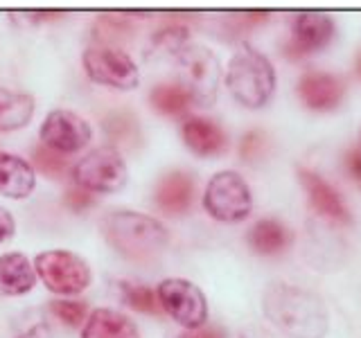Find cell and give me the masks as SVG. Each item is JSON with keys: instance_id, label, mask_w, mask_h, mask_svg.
<instances>
[{"instance_id": "cell-1", "label": "cell", "mask_w": 361, "mask_h": 338, "mask_svg": "<svg viewBox=\"0 0 361 338\" xmlns=\"http://www.w3.org/2000/svg\"><path fill=\"white\" fill-rule=\"evenodd\" d=\"M267 318L289 338H323L327 334V311L314 293L285 282H274L264 291Z\"/></svg>"}, {"instance_id": "cell-2", "label": "cell", "mask_w": 361, "mask_h": 338, "mask_svg": "<svg viewBox=\"0 0 361 338\" xmlns=\"http://www.w3.org/2000/svg\"><path fill=\"white\" fill-rule=\"evenodd\" d=\"M102 232L113 251L135 262L156 257L169 242V234L161 221L133 210L109 212L102 219Z\"/></svg>"}, {"instance_id": "cell-3", "label": "cell", "mask_w": 361, "mask_h": 338, "mask_svg": "<svg viewBox=\"0 0 361 338\" xmlns=\"http://www.w3.org/2000/svg\"><path fill=\"white\" fill-rule=\"evenodd\" d=\"M226 86L237 104L244 108H262L276 93V70L262 52L244 43L228 61Z\"/></svg>"}, {"instance_id": "cell-4", "label": "cell", "mask_w": 361, "mask_h": 338, "mask_svg": "<svg viewBox=\"0 0 361 338\" xmlns=\"http://www.w3.org/2000/svg\"><path fill=\"white\" fill-rule=\"evenodd\" d=\"M174 61L178 65V84L190 93L192 104L212 106L217 101L221 79L217 54L206 45L188 43L176 52Z\"/></svg>"}, {"instance_id": "cell-5", "label": "cell", "mask_w": 361, "mask_h": 338, "mask_svg": "<svg viewBox=\"0 0 361 338\" xmlns=\"http://www.w3.org/2000/svg\"><path fill=\"white\" fill-rule=\"evenodd\" d=\"M73 180L90 194H116L129 183V169L116 146H97L75 163Z\"/></svg>"}, {"instance_id": "cell-6", "label": "cell", "mask_w": 361, "mask_h": 338, "mask_svg": "<svg viewBox=\"0 0 361 338\" xmlns=\"http://www.w3.org/2000/svg\"><path fill=\"white\" fill-rule=\"evenodd\" d=\"M34 270L45 289L56 296H77L90 284V268L71 251H45L34 259Z\"/></svg>"}, {"instance_id": "cell-7", "label": "cell", "mask_w": 361, "mask_h": 338, "mask_svg": "<svg viewBox=\"0 0 361 338\" xmlns=\"http://www.w3.org/2000/svg\"><path fill=\"white\" fill-rule=\"evenodd\" d=\"M203 208L212 219L224 223L244 221L253 208L251 189L237 172H219L210 178L206 187Z\"/></svg>"}, {"instance_id": "cell-8", "label": "cell", "mask_w": 361, "mask_h": 338, "mask_svg": "<svg viewBox=\"0 0 361 338\" xmlns=\"http://www.w3.org/2000/svg\"><path fill=\"white\" fill-rule=\"evenodd\" d=\"M84 73L90 82L116 90H133L140 84V70L122 48L93 45L82 56Z\"/></svg>"}, {"instance_id": "cell-9", "label": "cell", "mask_w": 361, "mask_h": 338, "mask_svg": "<svg viewBox=\"0 0 361 338\" xmlns=\"http://www.w3.org/2000/svg\"><path fill=\"white\" fill-rule=\"evenodd\" d=\"M161 309L185 330H199L208 320V302L197 284L183 277H167L156 289Z\"/></svg>"}, {"instance_id": "cell-10", "label": "cell", "mask_w": 361, "mask_h": 338, "mask_svg": "<svg viewBox=\"0 0 361 338\" xmlns=\"http://www.w3.org/2000/svg\"><path fill=\"white\" fill-rule=\"evenodd\" d=\"M39 135H41V142L48 146V149L71 156V154H79L90 142L93 129H90V124L84 118H79L77 113L56 108L48 113V118L43 120Z\"/></svg>"}, {"instance_id": "cell-11", "label": "cell", "mask_w": 361, "mask_h": 338, "mask_svg": "<svg viewBox=\"0 0 361 338\" xmlns=\"http://www.w3.org/2000/svg\"><path fill=\"white\" fill-rule=\"evenodd\" d=\"M334 32H336L334 20L327 14H321V11H302V14L293 18L291 39L285 45L282 54L293 61L305 59V56L327 48L334 39Z\"/></svg>"}, {"instance_id": "cell-12", "label": "cell", "mask_w": 361, "mask_h": 338, "mask_svg": "<svg viewBox=\"0 0 361 338\" xmlns=\"http://www.w3.org/2000/svg\"><path fill=\"white\" fill-rule=\"evenodd\" d=\"M343 95L345 84L330 73H305L298 82V97L312 111H332Z\"/></svg>"}, {"instance_id": "cell-13", "label": "cell", "mask_w": 361, "mask_h": 338, "mask_svg": "<svg viewBox=\"0 0 361 338\" xmlns=\"http://www.w3.org/2000/svg\"><path fill=\"white\" fill-rule=\"evenodd\" d=\"M180 138H183L192 154L201 158L219 156L228 146V138H226L224 129L208 118H188L183 127H180Z\"/></svg>"}, {"instance_id": "cell-14", "label": "cell", "mask_w": 361, "mask_h": 338, "mask_svg": "<svg viewBox=\"0 0 361 338\" xmlns=\"http://www.w3.org/2000/svg\"><path fill=\"white\" fill-rule=\"evenodd\" d=\"M192 199H195V180L185 172H172L158 180L154 201L161 212L169 217L185 214L192 206Z\"/></svg>"}, {"instance_id": "cell-15", "label": "cell", "mask_w": 361, "mask_h": 338, "mask_svg": "<svg viewBox=\"0 0 361 338\" xmlns=\"http://www.w3.org/2000/svg\"><path fill=\"white\" fill-rule=\"evenodd\" d=\"M34 185H37V176L25 158L0 151V194L20 201L32 194Z\"/></svg>"}, {"instance_id": "cell-16", "label": "cell", "mask_w": 361, "mask_h": 338, "mask_svg": "<svg viewBox=\"0 0 361 338\" xmlns=\"http://www.w3.org/2000/svg\"><path fill=\"white\" fill-rule=\"evenodd\" d=\"M298 176H300L302 187L307 189L310 201L316 210L334 221H341V223L350 221V212L345 208V203L341 201V196L336 194V189L330 183H325L319 174L310 172V169H300Z\"/></svg>"}, {"instance_id": "cell-17", "label": "cell", "mask_w": 361, "mask_h": 338, "mask_svg": "<svg viewBox=\"0 0 361 338\" xmlns=\"http://www.w3.org/2000/svg\"><path fill=\"white\" fill-rule=\"evenodd\" d=\"M37 270L20 253L0 255V293L3 296H25L34 289Z\"/></svg>"}, {"instance_id": "cell-18", "label": "cell", "mask_w": 361, "mask_h": 338, "mask_svg": "<svg viewBox=\"0 0 361 338\" xmlns=\"http://www.w3.org/2000/svg\"><path fill=\"white\" fill-rule=\"evenodd\" d=\"M82 338H140V332L124 313L116 309H95L88 313Z\"/></svg>"}, {"instance_id": "cell-19", "label": "cell", "mask_w": 361, "mask_h": 338, "mask_svg": "<svg viewBox=\"0 0 361 338\" xmlns=\"http://www.w3.org/2000/svg\"><path fill=\"white\" fill-rule=\"evenodd\" d=\"M34 118V97L0 86V131L25 129Z\"/></svg>"}, {"instance_id": "cell-20", "label": "cell", "mask_w": 361, "mask_h": 338, "mask_svg": "<svg viewBox=\"0 0 361 338\" xmlns=\"http://www.w3.org/2000/svg\"><path fill=\"white\" fill-rule=\"evenodd\" d=\"M246 239L257 255H278L291 244V232L276 219H262L248 230Z\"/></svg>"}, {"instance_id": "cell-21", "label": "cell", "mask_w": 361, "mask_h": 338, "mask_svg": "<svg viewBox=\"0 0 361 338\" xmlns=\"http://www.w3.org/2000/svg\"><path fill=\"white\" fill-rule=\"evenodd\" d=\"M149 104L154 111L161 113V115L178 118L192 106V97L178 82L176 84H158L149 93Z\"/></svg>"}, {"instance_id": "cell-22", "label": "cell", "mask_w": 361, "mask_h": 338, "mask_svg": "<svg viewBox=\"0 0 361 338\" xmlns=\"http://www.w3.org/2000/svg\"><path fill=\"white\" fill-rule=\"evenodd\" d=\"M133 25L129 18L124 16H99L93 25V39L99 45H106V48H122L124 43L131 39Z\"/></svg>"}, {"instance_id": "cell-23", "label": "cell", "mask_w": 361, "mask_h": 338, "mask_svg": "<svg viewBox=\"0 0 361 338\" xmlns=\"http://www.w3.org/2000/svg\"><path fill=\"white\" fill-rule=\"evenodd\" d=\"M190 43V32L185 25H180V23H167V25L163 27H158L154 32V37H152V45H149V50L152 54L156 56H176V52L183 48V45Z\"/></svg>"}, {"instance_id": "cell-24", "label": "cell", "mask_w": 361, "mask_h": 338, "mask_svg": "<svg viewBox=\"0 0 361 338\" xmlns=\"http://www.w3.org/2000/svg\"><path fill=\"white\" fill-rule=\"evenodd\" d=\"M120 296L131 309L140 313H161V302H158L156 291L149 287L131 284V282H120Z\"/></svg>"}, {"instance_id": "cell-25", "label": "cell", "mask_w": 361, "mask_h": 338, "mask_svg": "<svg viewBox=\"0 0 361 338\" xmlns=\"http://www.w3.org/2000/svg\"><path fill=\"white\" fill-rule=\"evenodd\" d=\"M34 165H37L41 172L45 176H50V178H61V176L68 174V169H71V165H68V158L63 154L52 151L45 144H41V146L34 149Z\"/></svg>"}, {"instance_id": "cell-26", "label": "cell", "mask_w": 361, "mask_h": 338, "mask_svg": "<svg viewBox=\"0 0 361 338\" xmlns=\"http://www.w3.org/2000/svg\"><path fill=\"white\" fill-rule=\"evenodd\" d=\"M50 311L56 320H61L68 327H82L88 318V307L82 300H52Z\"/></svg>"}, {"instance_id": "cell-27", "label": "cell", "mask_w": 361, "mask_h": 338, "mask_svg": "<svg viewBox=\"0 0 361 338\" xmlns=\"http://www.w3.org/2000/svg\"><path fill=\"white\" fill-rule=\"evenodd\" d=\"M104 131L113 142H133L138 135V122L129 113H113L104 122Z\"/></svg>"}, {"instance_id": "cell-28", "label": "cell", "mask_w": 361, "mask_h": 338, "mask_svg": "<svg viewBox=\"0 0 361 338\" xmlns=\"http://www.w3.org/2000/svg\"><path fill=\"white\" fill-rule=\"evenodd\" d=\"M264 144H267L264 133H259V131L246 133L244 140H242V158H244V161H253V158L262 156Z\"/></svg>"}, {"instance_id": "cell-29", "label": "cell", "mask_w": 361, "mask_h": 338, "mask_svg": "<svg viewBox=\"0 0 361 338\" xmlns=\"http://www.w3.org/2000/svg\"><path fill=\"white\" fill-rule=\"evenodd\" d=\"M63 201H66V206L71 208V210L82 212V210H86V208L93 206V194L75 185L73 189H68V194H66V199H63Z\"/></svg>"}, {"instance_id": "cell-30", "label": "cell", "mask_w": 361, "mask_h": 338, "mask_svg": "<svg viewBox=\"0 0 361 338\" xmlns=\"http://www.w3.org/2000/svg\"><path fill=\"white\" fill-rule=\"evenodd\" d=\"M14 234H16V221H14V217L9 214L7 208L0 206V244L9 242Z\"/></svg>"}, {"instance_id": "cell-31", "label": "cell", "mask_w": 361, "mask_h": 338, "mask_svg": "<svg viewBox=\"0 0 361 338\" xmlns=\"http://www.w3.org/2000/svg\"><path fill=\"white\" fill-rule=\"evenodd\" d=\"M180 338H226V334L219 327H199V330H190Z\"/></svg>"}, {"instance_id": "cell-32", "label": "cell", "mask_w": 361, "mask_h": 338, "mask_svg": "<svg viewBox=\"0 0 361 338\" xmlns=\"http://www.w3.org/2000/svg\"><path fill=\"white\" fill-rule=\"evenodd\" d=\"M348 169L353 172V176L357 180H361V149L350 151V156H348Z\"/></svg>"}, {"instance_id": "cell-33", "label": "cell", "mask_w": 361, "mask_h": 338, "mask_svg": "<svg viewBox=\"0 0 361 338\" xmlns=\"http://www.w3.org/2000/svg\"><path fill=\"white\" fill-rule=\"evenodd\" d=\"M50 336V330L45 325H37V327H32V330L27 334H20L18 338H48Z\"/></svg>"}, {"instance_id": "cell-34", "label": "cell", "mask_w": 361, "mask_h": 338, "mask_svg": "<svg viewBox=\"0 0 361 338\" xmlns=\"http://www.w3.org/2000/svg\"><path fill=\"white\" fill-rule=\"evenodd\" d=\"M355 65H357V73H359V77H361V52L357 54V61H355Z\"/></svg>"}]
</instances>
